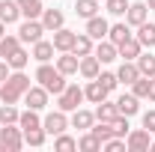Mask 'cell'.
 Returning a JSON list of instances; mask_svg holds the SVG:
<instances>
[{"mask_svg": "<svg viewBox=\"0 0 155 152\" xmlns=\"http://www.w3.org/2000/svg\"><path fill=\"white\" fill-rule=\"evenodd\" d=\"M18 125H21V131L24 128H36V125H42V119H39V111H24V114L18 116Z\"/></svg>", "mask_w": 155, "mask_h": 152, "instance_id": "cell-35", "label": "cell"}, {"mask_svg": "<svg viewBox=\"0 0 155 152\" xmlns=\"http://www.w3.org/2000/svg\"><path fill=\"white\" fill-rule=\"evenodd\" d=\"M116 78H119V84L131 87L137 78H140V69H137V63H134V60H122V66L116 69Z\"/></svg>", "mask_w": 155, "mask_h": 152, "instance_id": "cell-18", "label": "cell"}, {"mask_svg": "<svg viewBox=\"0 0 155 152\" xmlns=\"http://www.w3.org/2000/svg\"><path fill=\"white\" fill-rule=\"evenodd\" d=\"M146 6H149V9H155V0H146Z\"/></svg>", "mask_w": 155, "mask_h": 152, "instance_id": "cell-46", "label": "cell"}, {"mask_svg": "<svg viewBox=\"0 0 155 152\" xmlns=\"http://www.w3.org/2000/svg\"><path fill=\"white\" fill-rule=\"evenodd\" d=\"M81 101H84V90H81L78 84H66V90L57 95V107H60V111H66V114L78 111Z\"/></svg>", "mask_w": 155, "mask_h": 152, "instance_id": "cell-3", "label": "cell"}, {"mask_svg": "<svg viewBox=\"0 0 155 152\" xmlns=\"http://www.w3.org/2000/svg\"><path fill=\"white\" fill-rule=\"evenodd\" d=\"M48 95H51V93H48L42 84H36V87H30V90L24 93L21 101H24L30 111H45V107H48Z\"/></svg>", "mask_w": 155, "mask_h": 152, "instance_id": "cell-7", "label": "cell"}, {"mask_svg": "<svg viewBox=\"0 0 155 152\" xmlns=\"http://www.w3.org/2000/svg\"><path fill=\"white\" fill-rule=\"evenodd\" d=\"M149 143H152V134L146 128H134V131L125 134V149L128 152H149Z\"/></svg>", "mask_w": 155, "mask_h": 152, "instance_id": "cell-6", "label": "cell"}, {"mask_svg": "<svg viewBox=\"0 0 155 152\" xmlns=\"http://www.w3.org/2000/svg\"><path fill=\"white\" fill-rule=\"evenodd\" d=\"M42 128H45L48 134H54V137L63 134L66 128H69V116H66V111H60V107H57V111H51V114L42 119Z\"/></svg>", "mask_w": 155, "mask_h": 152, "instance_id": "cell-8", "label": "cell"}, {"mask_svg": "<svg viewBox=\"0 0 155 152\" xmlns=\"http://www.w3.org/2000/svg\"><path fill=\"white\" fill-rule=\"evenodd\" d=\"M114 131H116V137H125V134H128V116H116L114 119Z\"/></svg>", "mask_w": 155, "mask_h": 152, "instance_id": "cell-42", "label": "cell"}, {"mask_svg": "<svg viewBox=\"0 0 155 152\" xmlns=\"http://www.w3.org/2000/svg\"><path fill=\"white\" fill-rule=\"evenodd\" d=\"M18 6H21V15L24 18H39L42 15V0H18Z\"/></svg>", "mask_w": 155, "mask_h": 152, "instance_id": "cell-31", "label": "cell"}, {"mask_svg": "<svg viewBox=\"0 0 155 152\" xmlns=\"http://www.w3.org/2000/svg\"><path fill=\"white\" fill-rule=\"evenodd\" d=\"M116 111H119L122 116H128V119H131V116L140 111V98H137L134 93H122L119 98H116Z\"/></svg>", "mask_w": 155, "mask_h": 152, "instance_id": "cell-13", "label": "cell"}, {"mask_svg": "<svg viewBox=\"0 0 155 152\" xmlns=\"http://www.w3.org/2000/svg\"><path fill=\"white\" fill-rule=\"evenodd\" d=\"M93 51H96V39L90 36V33H78L75 45H72V54H75V57H87V54H93Z\"/></svg>", "mask_w": 155, "mask_h": 152, "instance_id": "cell-19", "label": "cell"}, {"mask_svg": "<svg viewBox=\"0 0 155 152\" xmlns=\"http://www.w3.org/2000/svg\"><path fill=\"white\" fill-rule=\"evenodd\" d=\"M90 131L96 134L98 140H101V143H104V140H110V137H116V131H114V122H93V128H90Z\"/></svg>", "mask_w": 155, "mask_h": 152, "instance_id": "cell-34", "label": "cell"}, {"mask_svg": "<svg viewBox=\"0 0 155 152\" xmlns=\"http://www.w3.org/2000/svg\"><path fill=\"white\" fill-rule=\"evenodd\" d=\"M131 36H134V33H131V27H128L125 21H119V24H110V30H107V39L114 42L116 48H119L122 42H128Z\"/></svg>", "mask_w": 155, "mask_h": 152, "instance_id": "cell-21", "label": "cell"}, {"mask_svg": "<svg viewBox=\"0 0 155 152\" xmlns=\"http://www.w3.org/2000/svg\"><path fill=\"white\" fill-rule=\"evenodd\" d=\"M42 33H48V30H45V24H42L39 18H27V21L18 27V39H21V45H24V42H27V45L39 42V39H42Z\"/></svg>", "mask_w": 155, "mask_h": 152, "instance_id": "cell-5", "label": "cell"}, {"mask_svg": "<svg viewBox=\"0 0 155 152\" xmlns=\"http://www.w3.org/2000/svg\"><path fill=\"white\" fill-rule=\"evenodd\" d=\"M131 93H134L137 98H149V78H146V75H140L134 84H131Z\"/></svg>", "mask_w": 155, "mask_h": 152, "instance_id": "cell-38", "label": "cell"}, {"mask_svg": "<svg viewBox=\"0 0 155 152\" xmlns=\"http://www.w3.org/2000/svg\"><path fill=\"white\" fill-rule=\"evenodd\" d=\"M54 149H57V152H72V149H78V140H75V137H69V134L63 131V134H57V137H54Z\"/></svg>", "mask_w": 155, "mask_h": 152, "instance_id": "cell-36", "label": "cell"}, {"mask_svg": "<svg viewBox=\"0 0 155 152\" xmlns=\"http://www.w3.org/2000/svg\"><path fill=\"white\" fill-rule=\"evenodd\" d=\"M18 48H21V39L18 36H9V33H6V36L0 39V57H3V60H9Z\"/></svg>", "mask_w": 155, "mask_h": 152, "instance_id": "cell-29", "label": "cell"}, {"mask_svg": "<svg viewBox=\"0 0 155 152\" xmlns=\"http://www.w3.org/2000/svg\"><path fill=\"white\" fill-rule=\"evenodd\" d=\"M93 122H96V114H93V111H84V107L72 111V119H69V125L78 128V131H90Z\"/></svg>", "mask_w": 155, "mask_h": 152, "instance_id": "cell-12", "label": "cell"}, {"mask_svg": "<svg viewBox=\"0 0 155 152\" xmlns=\"http://www.w3.org/2000/svg\"><path fill=\"white\" fill-rule=\"evenodd\" d=\"M0 143L6 146V152H18L24 146V131H21L18 122L12 125H0Z\"/></svg>", "mask_w": 155, "mask_h": 152, "instance_id": "cell-4", "label": "cell"}, {"mask_svg": "<svg viewBox=\"0 0 155 152\" xmlns=\"http://www.w3.org/2000/svg\"><path fill=\"white\" fill-rule=\"evenodd\" d=\"M6 36V24H3V21H0V39Z\"/></svg>", "mask_w": 155, "mask_h": 152, "instance_id": "cell-45", "label": "cell"}, {"mask_svg": "<svg viewBox=\"0 0 155 152\" xmlns=\"http://www.w3.org/2000/svg\"><path fill=\"white\" fill-rule=\"evenodd\" d=\"M75 36H78V33L66 30V27L54 30V48H57L60 54H63V51H72V45H75Z\"/></svg>", "mask_w": 155, "mask_h": 152, "instance_id": "cell-25", "label": "cell"}, {"mask_svg": "<svg viewBox=\"0 0 155 152\" xmlns=\"http://www.w3.org/2000/svg\"><path fill=\"white\" fill-rule=\"evenodd\" d=\"M21 111L15 104H0V125H12V122H18Z\"/></svg>", "mask_w": 155, "mask_h": 152, "instance_id": "cell-33", "label": "cell"}, {"mask_svg": "<svg viewBox=\"0 0 155 152\" xmlns=\"http://www.w3.org/2000/svg\"><path fill=\"white\" fill-rule=\"evenodd\" d=\"M98 81L104 84V90H107V93H114L116 87H119V78H116V72H98Z\"/></svg>", "mask_w": 155, "mask_h": 152, "instance_id": "cell-40", "label": "cell"}, {"mask_svg": "<svg viewBox=\"0 0 155 152\" xmlns=\"http://www.w3.org/2000/svg\"><path fill=\"white\" fill-rule=\"evenodd\" d=\"M134 39L143 45V48H155V24H152V21H143V24L137 27Z\"/></svg>", "mask_w": 155, "mask_h": 152, "instance_id": "cell-26", "label": "cell"}, {"mask_svg": "<svg viewBox=\"0 0 155 152\" xmlns=\"http://www.w3.org/2000/svg\"><path fill=\"white\" fill-rule=\"evenodd\" d=\"M149 152H155V140H152V143H149Z\"/></svg>", "mask_w": 155, "mask_h": 152, "instance_id": "cell-47", "label": "cell"}, {"mask_svg": "<svg viewBox=\"0 0 155 152\" xmlns=\"http://www.w3.org/2000/svg\"><path fill=\"white\" fill-rule=\"evenodd\" d=\"M140 51H143V45H140L134 36L119 45V57H122V60H137V57H140Z\"/></svg>", "mask_w": 155, "mask_h": 152, "instance_id": "cell-27", "label": "cell"}, {"mask_svg": "<svg viewBox=\"0 0 155 152\" xmlns=\"http://www.w3.org/2000/svg\"><path fill=\"white\" fill-rule=\"evenodd\" d=\"M107 90H104V84L98 81V78H93V81H87V87H84V98L87 101H93V104H98V101H104L107 98Z\"/></svg>", "mask_w": 155, "mask_h": 152, "instance_id": "cell-15", "label": "cell"}, {"mask_svg": "<svg viewBox=\"0 0 155 152\" xmlns=\"http://www.w3.org/2000/svg\"><path fill=\"white\" fill-rule=\"evenodd\" d=\"M93 54L98 57V63H114V60L119 57V48H116L110 39H101V42L96 45V51H93Z\"/></svg>", "mask_w": 155, "mask_h": 152, "instance_id": "cell-20", "label": "cell"}, {"mask_svg": "<svg viewBox=\"0 0 155 152\" xmlns=\"http://www.w3.org/2000/svg\"><path fill=\"white\" fill-rule=\"evenodd\" d=\"M98 72H101V63H98L96 54H87V57H81V63H78V75H81V78L93 81V78H98Z\"/></svg>", "mask_w": 155, "mask_h": 152, "instance_id": "cell-10", "label": "cell"}, {"mask_svg": "<svg viewBox=\"0 0 155 152\" xmlns=\"http://www.w3.org/2000/svg\"><path fill=\"white\" fill-rule=\"evenodd\" d=\"M98 9H101V0H75V15L84 21L98 15Z\"/></svg>", "mask_w": 155, "mask_h": 152, "instance_id": "cell-24", "label": "cell"}, {"mask_svg": "<svg viewBox=\"0 0 155 152\" xmlns=\"http://www.w3.org/2000/svg\"><path fill=\"white\" fill-rule=\"evenodd\" d=\"M78 63H81V57H75L72 51H63V54L57 57V69L69 78V75H78Z\"/></svg>", "mask_w": 155, "mask_h": 152, "instance_id": "cell-22", "label": "cell"}, {"mask_svg": "<svg viewBox=\"0 0 155 152\" xmlns=\"http://www.w3.org/2000/svg\"><path fill=\"white\" fill-rule=\"evenodd\" d=\"M101 149H107V152H122V149H125V137H110V140H104V143H101Z\"/></svg>", "mask_w": 155, "mask_h": 152, "instance_id": "cell-41", "label": "cell"}, {"mask_svg": "<svg viewBox=\"0 0 155 152\" xmlns=\"http://www.w3.org/2000/svg\"><path fill=\"white\" fill-rule=\"evenodd\" d=\"M143 128L149 134H155V111H146V114H143Z\"/></svg>", "mask_w": 155, "mask_h": 152, "instance_id": "cell-43", "label": "cell"}, {"mask_svg": "<svg viewBox=\"0 0 155 152\" xmlns=\"http://www.w3.org/2000/svg\"><path fill=\"white\" fill-rule=\"evenodd\" d=\"M146 18H149V6H146L143 0L128 3V9H125V24H128V27H140Z\"/></svg>", "mask_w": 155, "mask_h": 152, "instance_id": "cell-9", "label": "cell"}, {"mask_svg": "<svg viewBox=\"0 0 155 152\" xmlns=\"http://www.w3.org/2000/svg\"><path fill=\"white\" fill-rule=\"evenodd\" d=\"M149 101H155V78H149Z\"/></svg>", "mask_w": 155, "mask_h": 152, "instance_id": "cell-44", "label": "cell"}, {"mask_svg": "<svg viewBox=\"0 0 155 152\" xmlns=\"http://www.w3.org/2000/svg\"><path fill=\"white\" fill-rule=\"evenodd\" d=\"M78 149L81 152H96V149H101V140L93 131H84V137L78 140Z\"/></svg>", "mask_w": 155, "mask_h": 152, "instance_id": "cell-32", "label": "cell"}, {"mask_svg": "<svg viewBox=\"0 0 155 152\" xmlns=\"http://www.w3.org/2000/svg\"><path fill=\"white\" fill-rule=\"evenodd\" d=\"M0 152H6V146H3V143H0Z\"/></svg>", "mask_w": 155, "mask_h": 152, "instance_id": "cell-48", "label": "cell"}, {"mask_svg": "<svg viewBox=\"0 0 155 152\" xmlns=\"http://www.w3.org/2000/svg\"><path fill=\"white\" fill-rule=\"evenodd\" d=\"M36 81L45 87V90H48V93H54V95H60L63 90H66V75L60 72L57 66H51V63H39Z\"/></svg>", "mask_w": 155, "mask_h": 152, "instance_id": "cell-2", "label": "cell"}, {"mask_svg": "<svg viewBox=\"0 0 155 152\" xmlns=\"http://www.w3.org/2000/svg\"><path fill=\"white\" fill-rule=\"evenodd\" d=\"M6 63H9V69H24V66L30 63V51H27V48H18Z\"/></svg>", "mask_w": 155, "mask_h": 152, "instance_id": "cell-37", "label": "cell"}, {"mask_svg": "<svg viewBox=\"0 0 155 152\" xmlns=\"http://www.w3.org/2000/svg\"><path fill=\"white\" fill-rule=\"evenodd\" d=\"M30 87H33V84H30V78L24 75V69H12L9 78L0 84V101H3V104H18Z\"/></svg>", "mask_w": 155, "mask_h": 152, "instance_id": "cell-1", "label": "cell"}, {"mask_svg": "<svg viewBox=\"0 0 155 152\" xmlns=\"http://www.w3.org/2000/svg\"><path fill=\"white\" fill-rule=\"evenodd\" d=\"M93 114H96L98 122H114L116 116H119V111H116V101H107V98H104V101H98V104H96Z\"/></svg>", "mask_w": 155, "mask_h": 152, "instance_id": "cell-23", "label": "cell"}, {"mask_svg": "<svg viewBox=\"0 0 155 152\" xmlns=\"http://www.w3.org/2000/svg\"><path fill=\"white\" fill-rule=\"evenodd\" d=\"M24 15H21V6L18 0H0V21L3 24H15V21H21Z\"/></svg>", "mask_w": 155, "mask_h": 152, "instance_id": "cell-16", "label": "cell"}, {"mask_svg": "<svg viewBox=\"0 0 155 152\" xmlns=\"http://www.w3.org/2000/svg\"><path fill=\"white\" fill-rule=\"evenodd\" d=\"M45 137H48V131H45L42 125H36V128H24V146H42Z\"/></svg>", "mask_w": 155, "mask_h": 152, "instance_id": "cell-28", "label": "cell"}, {"mask_svg": "<svg viewBox=\"0 0 155 152\" xmlns=\"http://www.w3.org/2000/svg\"><path fill=\"white\" fill-rule=\"evenodd\" d=\"M39 21L45 24V30H48V33H54V30H60V27H66V15H63L60 9H42Z\"/></svg>", "mask_w": 155, "mask_h": 152, "instance_id": "cell-14", "label": "cell"}, {"mask_svg": "<svg viewBox=\"0 0 155 152\" xmlns=\"http://www.w3.org/2000/svg\"><path fill=\"white\" fill-rule=\"evenodd\" d=\"M104 9L110 12V15H125V9H128V0H104Z\"/></svg>", "mask_w": 155, "mask_h": 152, "instance_id": "cell-39", "label": "cell"}, {"mask_svg": "<svg viewBox=\"0 0 155 152\" xmlns=\"http://www.w3.org/2000/svg\"><path fill=\"white\" fill-rule=\"evenodd\" d=\"M54 42H45V39H39V42H33V51H30V57L36 60V63H51L54 60Z\"/></svg>", "mask_w": 155, "mask_h": 152, "instance_id": "cell-17", "label": "cell"}, {"mask_svg": "<svg viewBox=\"0 0 155 152\" xmlns=\"http://www.w3.org/2000/svg\"><path fill=\"white\" fill-rule=\"evenodd\" d=\"M134 63H137V69H140V75L155 78V54H143V51H140V57H137Z\"/></svg>", "mask_w": 155, "mask_h": 152, "instance_id": "cell-30", "label": "cell"}, {"mask_svg": "<svg viewBox=\"0 0 155 152\" xmlns=\"http://www.w3.org/2000/svg\"><path fill=\"white\" fill-rule=\"evenodd\" d=\"M107 30H110L107 18H101V15H93V18H87V30H84V33H90L96 42H101V39H107Z\"/></svg>", "mask_w": 155, "mask_h": 152, "instance_id": "cell-11", "label": "cell"}]
</instances>
